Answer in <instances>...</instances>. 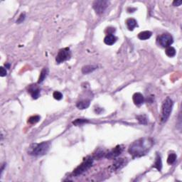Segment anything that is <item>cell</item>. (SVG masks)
<instances>
[{"label":"cell","mask_w":182,"mask_h":182,"mask_svg":"<svg viewBox=\"0 0 182 182\" xmlns=\"http://www.w3.org/2000/svg\"><path fill=\"white\" fill-rule=\"evenodd\" d=\"M90 105V101H87V100H83V101H79L76 104V106L78 109L83 110L87 108Z\"/></svg>","instance_id":"cell-13"},{"label":"cell","mask_w":182,"mask_h":182,"mask_svg":"<svg viewBox=\"0 0 182 182\" xmlns=\"http://www.w3.org/2000/svg\"><path fill=\"white\" fill-rule=\"evenodd\" d=\"M132 99H133L134 103L136 105H140L145 101V98H144L143 95L141 94L140 93H136L132 96Z\"/></svg>","instance_id":"cell-11"},{"label":"cell","mask_w":182,"mask_h":182,"mask_svg":"<svg viewBox=\"0 0 182 182\" xmlns=\"http://www.w3.org/2000/svg\"><path fill=\"white\" fill-rule=\"evenodd\" d=\"M109 5V2L108 1H105V0H98V1H95L93 2V7L94 10L98 14H101L105 12V9Z\"/></svg>","instance_id":"cell-5"},{"label":"cell","mask_w":182,"mask_h":182,"mask_svg":"<svg viewBox=\"0 0 182 182\" xmlns=\"http://www.w3.org/2000/svg\"><path fill=\"white\" fill-rule=\"evenodd\" d=\"M70 56H71V53H70V49L68 48H65V49H63L59 51L58 53L56 56V60L58 63H63V62L66 61V60H69L70 58Z\"/></svg>","instance_id":"cell-6"},{"label":"cell","mask_w":182,"mask_h":182,"mask_svg":"<svg viewBox=\"0 0 182 182\" xmlns=\"http://www.w3.org/2000/svg\"><path fill=\"white\" fill-rule=\"evenodd\" d=\"M127 26V28L129 30L132 31L137 26V22L135 19H128L126 21Z\"/></svg>","instance_id":"cell-15"},{"label":"cell","mask_w":182,"mask_h":182,"mask_svg":"<svg viewBox=\"0 0 182 182\" xmlns=\"http://www.w3.org/2000/svg\"><path fill=\"white\" fill-rule=\"evenodd\" d=\"M93 162V160L92 158H87L86 159H85L84 162H83L81 164L79 165V166L73 171V174L74 175V176H78V175L82 174V173H84L85 171H86L87 169H89L92 166Z\"/></svg>","instance_id":"cell-4"},{"label":"cell","mask_w":182,"mask_h":182,"mask_svg":"<svg viewBox=\"0 0 182 182\" xmlns=\"http://www.w3.org/2000/svg\"><path fill=\"white\" fill-rule=\"evenodd\" d=\"M152 33L149 31H145V32H140L138 34V38L140 40H147V39H149L152 36Z\"/></svg>","instance_id":"cell-14"},{"label":"cell","mask_w":182,"mask_h":182,"mask_svg":"<svg viewBox=\"0 0 182 182\" xmlns=\"http://www.w3.org/2000/svg\"><path fill=\"white\" fill-rule=\"evenodd\" d=\"M158 43L162 46V47L167 48L170 46L173 43V37L169 34H164L158 37Z\"/></svg>","instance_id":"cell-7"},{"label":"cell","mask_w":182,"mask_h":182,"mask_svg":"<svg viewBox=\"0 0 182 182\" xmlns=\"http://www.w3.org/2000/svg\"><path fill=\"white\" fill-rule=\"evenodd\" d=\"M53 96L54 99L57 100V101H60L63 98V95H62L61 93L58 92V91H56V92L53 93Z\"/></svg>","instance_id":"cell-24"},{"label":"cell","mask_w":182,"mask_h":182,"mask_svg":"<svg viewBox=\"0 0 182 182\" xmlns=\"http://www.w3.org/2000/svg\"><path fill=\"white\" fill-rule=\"evenodd\" d=\"M86 122H88V121H87V120L77 119V120H76L75 121H73V123L76 125H83V124L86 123Z\"/></svg>","instance_id":"cell-23"},{"label":"cell","mask_w":182,"mask_h":182,"mask_svg":"<svg viewBox=\"0 0 182 182\" xmlns=\"http://www.w3.org/2000/svg\"><path fill=\"white\" fill-rule=\"evenodd\" d=\"M48 74H49V69H48V68H43V70H42L41 72V74H40V76H39L38 83H42V82L45 80V78H46V76H48Z\"/></svg>","instance_id":"cell-17"},{"label":"cell","mask_w":182,"mask_h":182,"mask_svg":"<svg viewBox=\"0 0 182 182\" xmlns=\"http://www.w3.org/2000/svg\"><path fill=\"white\" fill-rule=\"evenodd\" d=\"M154 167L157 169L159 171H161L162 167V159H161V156L159 154H156V159H155L154 164Z\"/></svg>","instance_id":"cell-18"},{"label":"cell","mask_w":182,"mask_h":182,"mask_svg":"<svg viewBox=\"0 0 182 182\" xmlns=\"http://www.w3.org/2000/svg\"><path fill=\"white\" fill-rule=\"evenodd\" d=\"M154 145L152 139L143 137L132 142L129 146L128 152L133 157H140L146 154Z\"/></svg>","instance_id":"cell-1"},{"label":"cell","mask_w":182,"mask_h":182,"mask_svg":"<svg viewBox=\"0 0 182 182\" xmlns=\"http://www.w3.org/2000/svg\"><path fill=\"white\" fill-rule=\"evenodd\" d=\"M7 70L4 67H1L0 68V76H2V77H4L7 75Z\"/></svg>","instance_id":"cell-26"},{"label":"cell","mask_w":182,"mask_h":182,"mask_svg":"<svg viewBox=\"0 0 182 182\" xmlns=\"http://www.w3.org/2000/svg\"><path fill=\"white\" fill-rule=\"evenodd\" d=\"M28 92L32 95L34 99H37L40 95V89L36 85H31L28 90Z\"/></svg>","instance_id":"cell-10"},{"label":"cell","mask_w":182,"mask_h":182,"mask_svg":"<svg viewBox=\"0 0 182 182\" xmlns=\"http://www.w3.org/2000/svg\"><path fill=\"white\" fill-rule=\"evenodd\" d=\"M126 164V160L125 159H118L115 161L113 164L111 166L112 171H116L121 169Z\"/></svg>","instance_id":"cell-9"},{"label":"cell","mask_w":182,"mask_h":182,"mask_svg":"<svg viewBox=\"0 0 182 182\" xmlns=\"http://www.w3.org/2000/svg\"><path fill=\"white\" fill-rule=\"evenodd\" d=\"M165 53H166V56H168L169 57H173L176 55V50L173 47L169 46V47L166 48Z\"/></svg>","instance_id":"cell-19"},{"label":"cell","mask_w":182,"mask_h":182,"mask_svg":"<svg viewBox=\"0 0 182 182\" xmlns=\"http://www.w3.org/2000/svg\"><path fill=\"white\" fill-rule=\"evenodd\" d=\"M25 19V14H22L20 15V16L19 17L18 20L16 21V23L17 24H21L22 22H24V20Z\"/></svg>","instance_id":"cell-25"},{"label":"cell","mask_w":182,"mask_h":182,"mask_svg":"<svg viewBox=\"0 0 182 182\" xmlns=\"http://www.w3.org/2000/svg\"><path fill=\"white\" fill-rule=\"evenodd\" d=\"M9 66H10V65H9V64H5V67L7 68L8 69L9 68Z\"/></svg>","instance_id":"cell-28"},{"label":"cell","mask_w":182,"mask_h":182,"mask_svg":"<svg viewBox=\"0 0 182 182\" xmlns=\"http://www.w3.org/2000/svg\"><path fill=\"white\" fill-rule=\"evenodd\" d=\"M117 37L115 36H114L113 34H108L105 36V38L104 39V42L105 44L108 45V46H111V45L114 44L117 41Z\"/></svg>","instance_id":"cell-12"},{"label":"cell","mask_w":182,"mask_h":182,"mask_svg":"<svg viewBox=\"0 0 182 182\" xmlns=\"http://www.w3.org/2000/svg\"><path fill=\"white\" fill-rule=\"evenodd\" d=\"M173 101L170 98H166L164 101L162 107V122H165L170 116L173 108Z\"/></svg>","instance_id":"cell-3"},{"label":"cell","mask_w":182,"mask_h":182,"mask_svg":"<svg viewBox=\"0 0 182 182\" xmlns=\"http://www.w3.org/2000/svg\"><path fill=\"white\" fill-rule=\"evenodd\" d=\"M50 145L48 142H41L39 144H33L29 149V154L35 156H41L46 154L49 151Z\"/></svg>","instance_id":"cell-2"},{"label":"cell","mask_w":182,"mask_h":182,"mask_svg":"<svg viewBox=\"0 0 182 182\" xmlns=\"http://www.w3.org/2000/svg\"><path fill=\"white\" fill-rule=\"evenodd\" d=\"M181 4H182V1H181V0H179V1H174V2H173V5L175 7L180 6Z\"/></svg>","instance_id":"cell-27"},{"label":"cell","mask_w":182,"mask_h":182,"mask_svg":"<svg viewBox=\"0 0 182 182\" xmlns=\"http://www.w3.org/2000/svg\"><path fill=\"white\" fill-rule=\"evenodd\" d=\"M176 155L174 153L170 154L169 155V156H168L167 163L171 165L173 164L176 162Z\"/></svg>","instance_id":"cell-21"},{"label":"cell","mask_w":182,"mask_h":182,"mask_svg":"<svg viewBox=\"0 0 182 182\" xmlns=\"http://www.w3.org/2000/svg\"><path fill=\"white\" fill-rule=\"evenodd\" d=\"M40 116H39V115H34V116H32L29 118L28 122H29V124H32V125H33V124L37 123V122L40 120Z\"/></svg>","instance_id":"cell-20"},{"label":"cell","mask_w":182,"mask_h":182,"mask_svg":"<svg viewBox=\"0 0 182 182\" xmlns=\"http://www.w3.org/2000/svg\"><path fill=\"white\" fill-rule=\"evenodd\" d=\"M137 119L139 120V123L143 124V125H146L147 122V119L146 116L145 115H139V116L137 117Z\"/></svg>","instance_id":"cell-22"},{"label":"cell","mask_w":182,"mask_h":182,"mask_svg":"<svg viewBox=\"0 0 182 182\" xmlns=\"http://www.w3.org/2000/svg\"><path fill=\"white\" fill-rule=\"evenodd\" d=\"M123 149V146H122V145H118L116 147L114 148L112 151H110L106 155V157L108 158V159H113V158L117 157V156H118L122 153Z\"/></svg>","instance_id":"cell-8"},{"label":"cell","mask_w":182,"mask_h":182,"mask_svg":"<svg viewBox=\"0 0 182 182\" xmlns=\"http://www.w3.org/2000/svg\"><path fill=\"white\" fill-rule=\"evenodd\" d=\"M98 68V66H93V65H88V66H85L82 68V72L85 74L87 73H90L91 72H93V70H95V69Z\"/></svg>","instance_id":"cell-16"}]
</instances>
